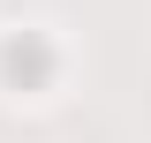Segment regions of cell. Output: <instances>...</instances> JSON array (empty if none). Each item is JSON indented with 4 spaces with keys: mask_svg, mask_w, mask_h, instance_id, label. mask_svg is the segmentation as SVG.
I'll list each match as a JSON object with an SVG mask.
<instances>
[{
    "mask_svg": "<svg viewBox=\"0 0 151 143\" xmlns=\"http://www.w3.org/2000/svg\"><path fill=\"white\" fill-rule=\"evenodd\" d=\"M8 75H30L38 83V75H45V45H23L15 38V45H8Z\"/></svg>",
    "mask_w": 151,
    "mask_h": 143,
    "instance_id": "cell-1",
    "label": "cell"
}]
</instances>
